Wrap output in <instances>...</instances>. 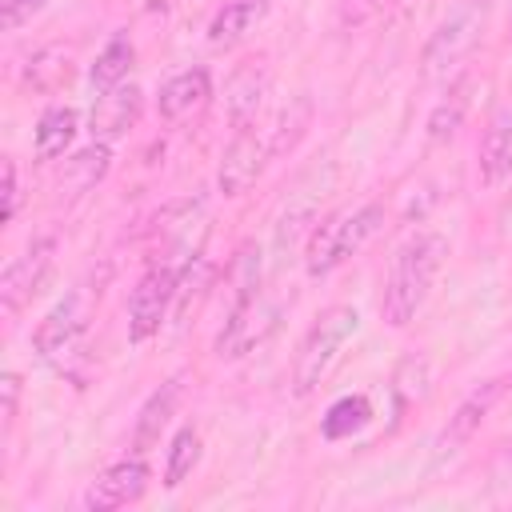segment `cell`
I'll return each instance as SVG.
<instances>
[{
    "mask_svg": "<svg viewBox=\"0 0 512 512\" xmlns=\"http://www.w3.org/2000/svg\"><path fill=\"white\" fill-rule=\"evenodd\" d=\"M144 488H148V464H144V456H128V460H116L112 468H104L92 484H88V492H84V508L88 512H116V508H124V504H136L140 496H144Z\"/></svg>",
    "mask_w": 512,
    "mask_h": 512,
    "instance_id": "obj_10",
    "label": "cell"
},
{
    "mask_svg": "<svg viewBox=\"0 0 512 512\" xmlns=\"http://www.w3.org/2000/svg\"><path fill=\"white\" fill-rule=\"evenodd\" d=\"M380 4H384V0H340V28H344V32L364 28V24L380 12Z\"/></svg>",
    "mask_w": 512,
    "mask_h": 512,
    "instance_id": "obj_27",
    "label": "cell"
},
{
    "mask_svg": "<svg viewBox=\"0 0 512 512\" xmlns=\"http://www.w3.org/2000/svg\"><path fill=\"white\" fill-rule=\"evenodd\" d=\"M476 168H480V180L488 188L504 184L512 176V108H500L492 116V124L484 128V140H480V152H476Z\"/></svg>",
    "mask_w": 512,
    "mask_h": 512,
    "instance_id": "obj_14",
    "label": "cell"
},
{
    "mask_svg": "<svg viewBox=\"0 0 512 512\" xmlns=\"http://www.w3.org/2000/svg\"><path fill=\"white\" fill-rule=\"evenodd\" d=\"M96 296H100V288L80 284L76 292H68V296H64V300L36 324V332H32V348L40 352V360H48V364H64V360L80 348V340H84V332H88V316H92Z\"/></svg>",
    "mask_w": 512,
    "mask_h": 512,
    "instance_id": "obj_5",
    "label": "cell"
},
{
    "mask_svg": "<svg viewBox=\"0 0 512 512\" xmlns=\"http://www.w3.org/2000/svg\"><path fill=\"white\" fill-rule=\"evenodd\" d=\"M52 256H56V236H36L0 276V308L4 316H16L44 284L48 268H52Z\"/></svg>",
    "mask_w": 512,
    "mask_h": 512,
    "instance_id": "obj_8",
    "label": "cell"
},
{
    "mask_svg": "<svg viewBox=\"0 0 512 512\" xmlns=\"http://www.w3.org/2000/svg\"><path fill=\"white\" fill-rule=\"evenodd\" d=\"M72 172L80 176V188H92V184L108 172V144H104V140H96L92 148H84V152L72 160Z\"/></svg>",
    "mask_w": 512,
    "mask_h": 512,
    "instance_id": "obj_25",
    "label": "cell"
},
{
    "mask_svg": "<svg viewBox=\"0 0 512 512\" xmlns=\"http://www.w3.org/2000/svg\"><path fill=\"white\" fill-rule=\"evenodd\" d=\"M268 8H272V0H228V4L212 16V24H208V40H212L216 48L240 44L248 32H256V24L268 16Z\"/></svg>",
    "mask_w": 512,
    "mask_h": 512,
    "instance_id": "obj_16",
    "label": "cell"
},
{
    "mask_svg": "<svg viewBox=\"0 0 512 512\" xmlns=\"http://www.w3.org/2000/svg\"><path fill=\"white\" fill-rule=\"evenodd\" d=\"M468 104H472V76H460V80L448 84V96L432 108V116H428V136H432V140H452L456 128L464 124Z\"/></svg>",
    "mask_w": 512,
    "mask_h": 512,
    "instance_id": "obj_20",
    "label": "cell"
},
{
    "mask_svg": "<svg viewBox=\"0 0 512 512\" xmlns=\"http://www.w3.org/2000/svg\"><path fill=\"white\" fill-rule=\"evenodd\" d=\"M444 252H448V244L436 232H420L396 252L388 280H384V296H380V316L392 328H404L420 312V304L428 300V288L444 264Z\"/></svg>",
    "mask_w": 512,
    "mask_h": 512,
    "instance_id": "obj_1",
    "label": "cell"
},
{
    "mask_svg": "<svg viewBox=\"0 0 512 512\" xmlns=\"http://www.w3.org/2000/svg\"><path fill=\"white\" fill-rule=\"evenodd\" d=\"M264 88H268V68H264V60H248L244 68H236V76H232V84H228V104H232V124H236V128L252 124Z\"/></svg>",
    "mask_w": 512,
    "mask_h": 512,
    "instance_id": "obj_17",
    "label": "cell"
},
{
    "mask_svg": "<svg viewBox=\"0 0 512 512\" xmlns=\"http://www.w3.org/2000/svg\"><path fill=\"white\" fill-rule=\"evenodd\" d=\"M488 12H492V0H460L452 8V16L432 32V40L424 44V56H420V72L428 80L436 76H448L476 44H480V32L488 24Z\"/></svg>",
    "mask_w": 512,
    "mask_h": 512,
    "instance_id": "obj_4",
    "label": "cell"
},
{
    "mask_svg": "<svg viewBox=\"0 0 512 512\" xmlns=\"http://www.w3.org/2000/svg\"><path fill=\"white\" fill-rule=\"evenodd\" d=\"M368 416H372V404H368L364 396H340V400L328 408V416H324V436H328V440L352 436L356 428L368 424Z\"/></svg>",
    "mask_w": 512,
    "mask_h": 512,
    "instance_id": "obj_23",
    "label": "cell"
},
{
    "mask_svg": "<svg viewBox=\"0 0 512 512\" xmlns=\"http://www.w3.org/2000/svg\"><path fill=\"white\" fill-rule=\"evenodd\" d=\"M176 292H180V276H176L172 264H152L136 280L132 300H128V340L132 344H144V340H152L160 332Z\"/></svg>",
    "mask_w": 512,
    "mask_h": 512,
    "instance_id": "obj_6",
    "label": "cell"
},
{
    "mask_svg": "<svg viewBox=\"0 0 512 512\" xmlns=\"http://www.w3.org/2000/svg\"><path fill=\"white\" fill-rule=\"evenodd\" d=\"M68 76H72V60H68V52L56 48V44L32 52L28 64H24V84H28L32 92H52V88H60Z\"/></svg>",
    "mask_w": 512,
    "mask_h": 512,
    "instance_id": "obj_21",
    "label": "cell"
},
{
    "mask_svg": "<svg viewBox=\"0 0 512 512\" xmlns=\"http://www.w3.org/2000/svg\"><path fill=\"white\" fill-rule=\"evenodd\" d=\"M264 156H272V148L264 144V136H260L252 124L236 128V136L228 140V148H224V156H220V172H216L220 192H224V196L248 192V188L256 184V176L264 172Z\"/></svg>",
    "mask_w": 512,
    "mask_h": 512,
    "instance_id": "obj_11",
    "label": "cell"
},
{
    "mask_svg": "<svg viewBox=\"0 0 512 512\" xmlns=\"http://www.w3.org/2000/svg\"><path fill=\"white\" fill-rule=\"evenodd\" d=\"M384 224V208L376 200L352 208V212H340V216H328L324 224L312 228L308 236V252H304V268L308 276H328L336 264H344L348 256H356Z\"/></svg>",
    "mask_w": 512,
    "mask_h": 512,
    "instance_id": "obj_2",
    "label": "cell"
},
{
    "mask_svg": "<svg viewBox=\"0 0 512 512\" xmlns=\"http://www.w3.org/2000/svg\"><path fill=\"white\" fill-rule=\"evenodd\" d=\"M504 388H508V380L496 376V380H484L480 388H472V392L456 404V412L448 416V424H444L440 436H436V456H440V460H444V456H456V452L480 432V424L488 420V412L496 408V400L504 396Z\"/></svg>",
    "mask_w": 512,
    "mask_h": 512,
    "instance_id": "obj_9",
    "label": "cell"
},
{
    "mask_svg": "<svg viewBox=\"0 0 512 512\" xmlns=\"http://www.w3.org/2000/svg\"><path fill=\"white\" fill-rule=\"evenodd\" d=\"M272 328H276V304L264 300L260 288L248 292V296H232V308H228L224 328H220V336H216V356L236 360V356H244L252 344H260Z\"/></svg>",
    "mask_w": 512,
    "mask_h": 512,
    "instance_id": "obj_7",
    "label": "cell"
},
{
    "mask_svg": "<svg viewBox=\"0 0 512 512\" xmlns=\"http://www.w3.org/2000/svg\"><path fill=\"white\" fill-rule=\"evenodd\" d=\"M200 464V432L188 424L172 436V448H168V464H164V488H180L192 468Z\"/></svg>",
    "mask_w": 512,
    "mask_h": 512,
    "instance_id": "obj_22",
    "label": "cell"
},
{
    "mask_svg": "<svg viewBox=\"0 0 512 512\" xmlns=\"http://www.w3.org/2000/svg\"><path fill=\"white\" fill-rule=\"evenodd\" d=\"M20 208V184H16V164L4 160V220H12Z\"/></svg>",
    "mask_w": 512,
    "mask_h": 512,
    "instance_id": "obj_29",
    "label": "cell"
},
{
    "mask_svg": "<svg viewBox=\"0 0 512 512\" xmlns=\"http://www.w3.org/2000/svg\"><path fill=\"white\" fill-rule=\"evenodd\" d=\"M176 400H180V380L172 376L168 384H160L148 400H144V408H140V416H136V428H132V452L136 456H148L152 452V444L160 440V432L168 428V420H172V412H176Z\"/></svg>",
    "mask_w": 512,
    "mask_h": 512,
    "instance_id": "obj_15",
    "label": "cell"
},
{
    "mask_svg": "<svg viewBox=\"0 0 512 512\" xmlns=\"http://www.w3.org/2000/svg\"><path fill=\"white\" fill-rule=\"evenodd\" d=\"M0 392H4V428H12L16 408H20V376H16V372H4Z\"/></svg>",
    "mask_w": 512,
    "mask_h": 512,
    "instance_id": "obj_28",
    "label": "cell"
},
{
    "mask_svg": "<svg viewBox=\"0 0 512 512\" xmlns=\"http://www.w3.org/2000/svg\"><path fill=\"white\" fill-rule=\"evenodd\" d=\"M356 320H360V316H356V308H348V304H332V308H324V312L312 320V328L304 332L300 352H296V360H292V392H296V396H312L316 384L332 372L340 348H344L348 336L356 332Z\"/></svg>",
    "mask_w": 512,
    "mask_h": 512,
    "instance_id": "obj_3",
    "label": "cell"
},
{
    "mask_svg": "<svg viewBox=\"0 0 512 512\" xmlns=\"http://www.w3.org/2000/svg\"><path fill=\"white\" fill-rule=\"evenodd\" d=\"M308 116H312V104H308V96H300L292 108H284V112H280V120H276V140L268 144V148H272V156L288 152V148L300 140V132L308 128Z\"/></svg>",
    "mask_w": 512,
    "mask_h": 512,
    "instance_id": "obj_24",
    "label": "cell"
},
{
    "mask_svg": "<svg viewBox=\"0 0 512 512\" xmlns=\"http://www.w3.org/2000/svg\"><path fill=\"white\" fill-rule=\"evenodd\" d=\"M132 60H136V44L124 36V32H116L104 48H100V56H96V64H92V88L96 92H112L116 84H124L128 80V72H132Z\"/></svg>",
    "mask_w": 512,
    "mask_h": 512,
    "instance_id": "obj_18",
    "label": "cell"
},
{
    "mask_svg": "<svg viewBox=\"0 0 512 512\" xmlns=\"http://www.w3.org/2000/svg\"><path fill=\"white\" fill-rule=\"evenodd\" d=\"M76 124H80V116H76L68 104H52V108L40 116V124H36V156H40V160L64 156V148L76 140Z\"/></svg>",
    "mask_w": 512,
    "mask_h": 512,
    "instance_id": "obj_19",
    "label": "cell"
},
{
    "mask_svg": "<svg viewBox=\"0 0 512 512\" xmlns=\"http://www.w3.org/2000/svg\"><path fill=\"white\" fill-rule=\"evenodd\" d=\"M208 96H212V76H208V68L176 72V76L160 88V100H156L160 120L180 124V120H188L196 108H204V104H208Z\"/></svg>",
    "mask_w": 512,
    "mask_h": 512,
    "instance_id": "obj_12",
    "label": "cell"
},
{
    "mask_svg": "<svg viewBox=\"0 0 512 512\" xmlns=\"http://www.w3.org/2000/svg\"><path fill=\"white\" fill-rule=\"evenodd\" d=\"M140 104H144V96L136 84H116L112 92H100V100L92 108V136L104 144L124 136L140 120Z\"/></svg>",
    "mask_w": 512,
    "mask_h": 512,
    "instance_id": "obj_13",
    "label": "cell"
},
{
    "mask_svg": "<svg viewBox=\"0 0 512 512\" xmlns=\"http://www.w3.org/2000/svg\"><path fill=\"white\" fill-rule=\"evenodd\" d=\"M44 4H48V0H0V24H4V32L24 28Z\"/></svg>",
    "mask_w": 512,
    "mask_h": 512,
    "instance_id": "obj_26",
    "label": "cell"
}]
</instances>
